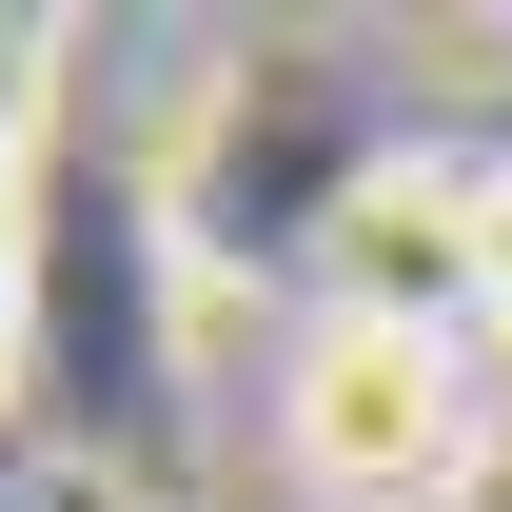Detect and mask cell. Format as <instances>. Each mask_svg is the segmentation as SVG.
Masks as SVG:
<instances>
[{
	"mask_svg": "<svg viewBox=\"0 0 512 512\" xmlns=\"http://www.w3.org/2000/svg\"><path fill=\"white\" fill-rule=\"evenodd\" d=\"M276 473L316 512H434L473 473V355L453 335H375V316H296V355H276Z\"/></svg>",
	"mask_w": 512,
	"mask_h": 512,
	"instance_id": "1",
	"label": "cell"
},
{
	"mask_svg": "<svg viewBox=\"0 0 512 512\" xmlns=\"http://www.w3.org/2000/svg\"><path fill=\"white\" fill-rule=\"evenodd\" d=\"M316 316L493 335V178H473V158H355L335 217H316Z\"/></svg>",
	"mask_w": 512,
	"mask_h": 512,
	"instance_id": "2",
	"label": "cell"
},
{
	"mask_svg": "<svg viewBox=\"0 0 512 512\" xmlns=\"http://www.w3.org/2000/svg\"><path fill=\"white\" fill-rule=\"evenodd\" d=\"M60 119V20H20L0 0V197H20V138Z\"/></svg>",
	"mask_w": 512,
	"mask_h": 512,
	"instance_id": "3",
	"label": "cell"
},
{
	"mask_svg": "<svg viewBox=\"0 0 512 512\" xmlns=\"http://www.w3.org/2000/svg\"><path fill=\"white\" fill-rule=\"evenodd\" d=\"M493 335H512V158H493Z\"/></svg>",
	"mask_w": 512,
	"mask_h": 512,
	"instance_id": "4",
	"label": "cell"
},
{
	"mask_svg": "<svg viewBox=\"0 0 512 512\" xmlns=\"http://www.w3.org/2000/svg\"><path fill=\"white\" fill-rule=\"evenodd\" d=\"M0 335H20V197H0Z\"/></svg>",
	"mask_w": 512,
	"mask_h": 512,
	"instance_id": "5",
	"label": "cell"
}]
</instances>
